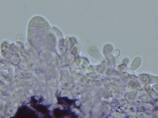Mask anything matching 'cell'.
Wrapping results in <instances>:
<instances>
[{
	"label": "cell",
	"instance_id": "1",
	"mask_svg": "<svg viewBox=\"0 0 158 118\" xmlns=\"http://www.w3.org/2000/svg\"><path fill=\"white\" fill-rule=\"evenodd\" d=\"M36 117L35 112L27 106H22L19 109L15 117Z\"/></svg>",
	"mask_w": 158,
	"mask_h": 118
},
{
	"label": "cell",
	"instance_id": "2",
	"mask_svg": "<svg viewBox=\"0 0 158 118\" xmlns=\"http://www.w3.org/2000/svg\"><path fill=\"white\" fill-rule=\"evenodd\" d=\"M38 106L36 107V109L38 110V111H40V112H42L43 114H48V111L47 110L46 108H45L43 106H42V105H37Z\"/></svg>",
	"mask_w": 158,
	"mask_h": 118
}]
</instances>
